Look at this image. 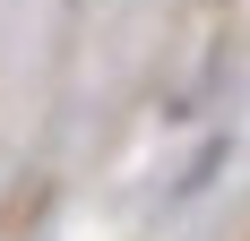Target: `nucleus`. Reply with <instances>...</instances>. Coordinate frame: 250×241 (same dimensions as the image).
Masks as SVG:
<instances>
[]
</instances>
